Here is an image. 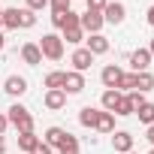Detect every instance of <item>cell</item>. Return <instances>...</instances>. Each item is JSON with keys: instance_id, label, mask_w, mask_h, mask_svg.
<instances>
[{"instance_id": "cell-1", "label": "cell", "mask_w": 154, "mask_h": 154, "mask_svg": "<svg viewBox=\"0 0 154 154\" xmlns=\"http://www.w3.org/2000/svg\"><path fill=\"white\" fill-rule=\"evenodd\" d=\"M6 118H9V127H15L18 133H33V115H30V109H27V106L12 103V106H9V112H6Z\"/></svg>"}, {"instance_id": "cell-2", "label": "cell", "mask_w": 154, "mask_h": 154, "mask_svg": "<svg viewBox=\"0 0 154 154\" xmlns=\"http://www.w3.org/2000/svg\"><path fill=\"white\" fill-rule=\"evenodd\" d=\"M36 45H39L42 57H48V60H60V57H63V39H60L57 33H42V39H39Z\"/></svg>"}, {"instance_id": "cell-3", "label": "cell", "mask_w": 154, "mask_h": 154, "mask_svg": "<svg viewBox=\"0 0 154 154\" xmlns=\"http://www.w3.org/2000/svg\"><path fill=\"white\" fill-rule=\"evenodd\" d=\"M103 24H106V21H103V12L85 9V12L79 15V27H82L88 36H91V33H100V30H103Z\"/></svg>"}, {"instance_id": "cell-4", "label": "cell", "mask_w": 154, "mask_h": 154, "mask_svg": "<svg viewBox=\"0 0 154 154\" xmlns=\"http://www.w3.org/2000/svg\"><path fill=\"white\" fill-rule=\"evenodd\" d=\"M121 75H124V69H121L118 63H106V66H103V72H100V82H103V88H106V91H109V88H115V91H118Z\"/></svg>"}, {"instance_id": "cell-5", "label": "cell", "mask_w": 154, "mask_h": 154, "mask_svg": "<svg viewBox=\"0 0 154 154\" xmlns=\"http://www.w3.org/2000/svg\"><path fill=\"white\" fill-rule=\"evenodd\" d=\"M124 18H127V6L118 3V0H109L106 9H103V21H106V24H121Z\"/></svg>"}, {"instance_id": "cell-6", "label": "cell", "mask_w": 154, "mask_h": 154, "mask_svg": "<svg viewBox=\"0 0 154 154\" xmlns=\"http://www.w3.org/2000/svg\"><path fill=\"white\" fill-rule=\"evenodd\" d=\"M82 91H85V75L75 72V69H69V72L63 75V94L72 97V94H82Z\"/></svg>"}, {"instance_id": "cell-7", "label": "cell", "mask_w": 154, "mask_h": 154, "mask_svg": "<svg viewBox=\"0 0 154 154\" xmlns=\"http://www.w3.org/2000/svg\"><path fill=\"white\" fill-rule=\"evenodd\" d=\"M69 63H72V69H75V72H85V69H91V63H94V54H91L85 45H79V48L72 51Z\"/></svg>"}, {"instance_id": "cell-8", "label": "cell", "mask_w": 154, "mask_h": 154, "mask_svg": "<svg viewBox=\"0 0 154 154\" xmlns=\"http://www.w3.org/2000/svg\"><path fill=\"white\" fill-rule=\"evenodd\" d=\"M3 91H6L9 97H24V94H27V79H24V75H6Z\"/></svg>"}, {"instance_id": "cell-9", "label": "cell", "mask_w": 154, "mask_h": 154, "mask_svg": "<svg viewBox=\"0 0 154 154\" xmlns=\"http://www.w3.org/2000/svg\"><path fill=\"white\" fill-rule=\"evenodd\" d=\"M85 48H88L94 57H100V54L109 51V39H106L103 33H91V36H85Z\"/></svg>"}, {"instance_id": "cell-10", "label": "cell", "mask_w": 154, "mask_h": 154, "mask_svg": "<svg viewBox=\"0 0 154 154\" xmlns=\"http://www.w3.org/2000/svg\"><path fill=\"white\" fill-rule=\"evenodd\" d=\"M51 24H54L57 30L79 27V12H72V9H66V12H54V15H51Z\"/></svg>"}, {"instance_id": "cell-11", "label": "cell", "mask_w": 154, "mask_h": 154, "mask_svg": "<svg viewBox=\"0 0 154 154\" xmlns=\"http://www.w3.org/2000/svg\"><path fill=\"white\" fill-rule=\"evenodd\" d=\"M130 66H133V72H145L148 66H151V54H148V48H136V51H130Z\"/></svg>"}, {"instance_id": "cell-12", "label": "cell", "mask_w": 154, "mask_h": 154, "mask_svg": "<svg viewBox=\"0 0 154 154\" xmlns=\"http://www.w3.org/2000/svg\"><path fill=\"white\" fill-rule=\"evenodd\" d=\"M42 103H45V109H48V112H57V109H63V106H66V94H63L60 88H51V91H45Z\"/></svg>"}, {"instance_id": "cell-13", "label": "cell", "mask_w": 154, "mask_h": 154, "mask_svg": "<svg viewBox=\"0 0 154 154\" xmlns=\"http://www.w3.org/2000/svg\"><path fill=\"white\" fill-rule=\"evenodd\" d=\"M21 60H24L27 66H39V63H42L39 45H36V42H24V45H21Z\"/></svg>"}, {"instance_id": "cell-14", "label": "cell", "mask_w": 154, "mask_h": 154, "mask_svg": "<svg viewBox=\"0 0 154 154\" xmlns=\"http://www.w3.org/2000/svg\"><path fill=\"white\" fill-rule=\"evenodd\" d=\"M112 148H115L118 154L133 151V133H127V130H115V136H112Z\"/></svg>"}, {"instance_id": "cell-15", "label": "cell", "mask_w": 154, "mask_h": 154, "mask_svg": "<svg viewBox=\"0 0 154 154\" xmlns=\"http://www.w3.org/2000/svg\"><path fill=\"white\" fill-rule=\"evenodd\" d=\"M118 100H121V91L109 88V91H103V97H100V109H103V112H115Z\"/></svg>"}, {"instance_id": "cell-16", "label": "cell", "mask_w": 154, "mask_h": 154, "mask_svg": "<svg viewBox=\"0 0 154 154\" xmlns=\"http://www.w3.org/2000/svg\"><path fill=\"white\" fill-rule=\"evenodd\" d=\"M94 130H97V133H115V115H112V112H103V109H100V118H97Z\"/></svg>"}, {"instance_id": "cell-17", "label": "cell", "mask_w": 154, "mask_h": 154, "mask_svg": "<svg viewBox=\"0 0 154 154\" xmlns=\"http://www.w3.org/2000/svg\"><path fill=\"white\" fill-rule=\"evenodd\" d=\"M63 139H66V130H63V127H48L45 136H42V142H45L48 148H57Z\"/></svg>"}, {"instance_id": "cell-18", "label": "cell", "mask_w": 154, "mask_h": 154, "mask_svg": "<svg viewBox=\"0 0 154 154\" xmlns=\"http://www.w3.org/2000/svg\"><path fill=\"white\" fill-rule=\"evenodd\" d=\"M39 142H42V139H39L36 133H18V148H21L24 154H33Z\"/></svg>"}, {"instance_id": "cell-19", "label": "cell", "mask_w": 154, "mask_h": 154, "mask_svg": "<svg viewBox=\"0 0 154 154\" xmlns=\"http://www.w3.org/2000/svg\"><path fill=\"white\" fill-rule=\"evenodd\" d=\"M97 118H100V109H97V106H85V109L79 112V124H82V127H91V130H94Z\"/></svg>"}, {"instance_id": "cell-20", "label": "cell", "mask_w": 154, "mask_h": 154, "mask_svg": "<svg viewBox=\"0 0 154 154\" xmlns=\"http://www.w3.org/2000/svg\"><path fill=\"white\" fill-rule=\"evenodd\" d=\"M133 115H136V118H139L145 127H151V124H154V103H148V100H145V103H142V106H139Z\"/></svg>"}, {"instance_id": "cell-21", "label": "cell", "mask_w": 154, "mask_h": 154, "mask_svg": "<svg viewBox=\"0 0 154 154\" xmlns=\"http://www.w3.org/2000/svg\"><path fill=\"white\" fill-rule=\"evenodd\" d=\"M60 39L69 42V45H82V42H85V30H82V27H66Z\"/></svg>"}, {"instance_id": "cell-22", "label": "cell", "mask_w": 154, "mask_h": 154, "mask_svg": "<svg viewBox=\"0 0 154 154\" xmlns=\"http://www.w3.org/2000/svg\"><path fill=\"white\" fill-rule=\"evenodd\" d=\"M151 88H154V75H151L148 69H145V72H136V91H139V94H148Z\"/></svg>"}, {"instance_id": "cell-23", "label": "cell", "mask_w": 154, "mask_h": 154, "mask_svg": "<svg viewBox=\"0 0 154 154\" xmlns=\"http://www.w3.org/2000/svg\"><path fill=\"white\" fill-rule=\"evenodd\" d=\"M133 112H136L133 100H130L127 94H121V100H118V106H115V112H112V115H121V118H127V115H133Z\"/></svg>"}, {"instance_id": "cell-24", "label": "cell", "mask_w": 154, "mask_h": 154, "mask_svg": "<svg viewBox=\"0 0 154 154\" xmlns=\"http://www.w3.org/2000/svg\"><path fill=\"white\" fill-rule=\"evenodd\" d=\"M57 154H79V139L72 133H66V139L57 145Z\"/></svg>"}, {"instance_id": "cell-25", "label": "cell", "mask_w": 154, "mask_h": 154, "mask_svg": "<svg viewBox=\"0 0 154 154\" xmlns=\"http://www.w3.org/2000/svg\"><path fill=\"white\" fill-rule=\"evenodd\" d=\"M33 24H36V12H30L27 6L18 9V30H27V27H33Z\"/></svg>"}, {"instance_id": "cell-26", "label": "cell", "mask_w": 154, "mask_h": 154, "mask_svg": "<svg viewBox=\"0 0 154 154\" xmlns=\"http://www.w3.org/2000/svg\"><path fill=\"white\" fill-rule=\"evenodd\" d=\"M3 27H9V30H18V6H9V9H3Z\"/></svg>"}, {"instance_id": "cell-27", "label": "cell", "mask_w": 154, "mask_h": 154, "mask_svg": "<svg viewBox=\"0 0 154 154\" xmlns=\"http://www.w3.org/2000/svg\"><path fill=\"white\" fill-rule=\"evenodd\" d=\"M63 75H66L63 69L48 72V75H45V88H48V91H51V88H60V91H63Z\"/></svg>"}, {"instance_id": "cell-28", "label": "cell", "mask_w": 154, "mask_h": 154, "mask_svg": "<svg viewBox=\"0 0 154 154\" xmlns=\"http://www.w3.org/2000/svg\"><path fill=\"white\" fill-rule=\"evenodd\" d=\"M118 91H136V72H124V75H121Z\"/></svg>"}, {"instance_id": "cell-29", "label": "cell", "mask_w": 154, "mask_h": 154, "mask_svg": "<svg viewBox=\"0 0 154 154\" xmlns=\"http://www.w3.org/2000/svg\"><path fill=\"white\" fill-rule=\"evenodd\" d=\"M69 3H72V0H48L51 15H54V12H66V9H69Z\"/></svg>"}, {"instance_id": "cell-30", "label": "cell", "mask_w": 154, "mask_h": 154, "mask_svg": "<svg viewBox=\"0 0 154 154\" xmlns=\"http://www.w3.org/2000/svg\"><path fill=\"white\" fill-rule=\"evenodd\" d=\"M48 6V0H27V9L30 12H39V9H45Z\"/></svg>"}, {"instance_id": "cell-31", "label": "cell", "mask_w": 154, "mask_h": 154, "mask_svg": "<svg viewBox=\"0 0 154 154\" xmlns=\"http://www.w3.org/2000/svg\"><path fill=\"white\" fill-rule=\"evenodd\" d=\"M106 3H109V0H88V9H94V12H103V9H106Z\"/></svg>"}, {"instance_id": "cell-32", "label": "cell", "mask_w": 154, "mask_h": 154, "mask_svg": "<svg viewBox=\"0 0 154 154\" xmlns=\"http://www.w3.org/2000/svg\"><path fill=\"white\" fill-rule=\"evenodd\" d=\"M51 151H54V148H48V145H45V142H39V145H36V151H33V154H51Z\"/></svg>"}, {"instance_id": "cell-33", "label": "cell", "mask_w": 154, "mask_h": 154, "mask_svg": "<svg viewBox=\"0 0 154 154\" xmlns=\"http://www.w3.org/2000/svg\"><path fill=\"white\" fill-rule=\"evenodd\" d=\"M6 127H9V118H6L3 112H0V136H3V133H6Z\"/></svg>"}, {"instance_id": "cell-34", "label": "cell", "mask_w": 154, "mask_h": 154, "mask_svg": "<svg viewBox=\"0 0 154 154\" xmlns=\"http://www.w3.org/2000/svg\"><path fill=\"white\" fill-rule=\"evenodd\" d=\"M145 139H148V142H151V148H154V124L145 130Z\"/></svg>"}, {"instance_id": "cell-35", "label": "cell", "mask_w": 154, "mask_h": 154, "mask_svg": "<svg viewBox=\"0 0 154 154\" xmlns=\"http://www.w3.org/2000/svg\"><path fill=\"white\" fill-rule=\"evenodd\" d=\"M145 18H148V24L154 27V6H148V12H145Z\"/></svg>"}, {"instance_id": "cell-36", "label": "cell", "mask_w": 154, "mask_h": 154, "mask_svg": "<svg viewBox=\"0 0 154 154\" xmlns=\"http://www.w3.org/2000/svg\"><path fill=\"white\" fill-rule=\"evenodd\" d=\"M3 48H6V36H3V33H0V51H3Z\"/></svg>"}, {"instance_id": "cell-37", "label": "cell", "mask_w": 154, "mask_h": 154, "mask_svg": "<svg viewBox=\"0 0 154 154\" xmlns=\"http://www.w3.org/2000/svg\"><path fill=\"white\" fill-rule=\"evenodd\" d=\"M148 54H151V60H154V39H151V45H148Z\"/></svg>"}, {"instance_id": "cell-38", "label": "cell", "mask_w": 154, "mask_h": 154, "mask_svg": "<svg viewBox=\"0 0 154 154\" xmlns=\"http://www.w3.org/2000/svg\"><path fill=\"white\" fill-rule=\"evenodd\" d=\"M6 151V142H3V136H0V154H3Z\"/></svg>"}, {"instance_id": "cell-39", "label": "cell", "mask_w": 154, "mask_h": 154, "mask_svg": "<svg viewBox=\"0 0 154 154\" xmlns=\"http://www.w3.org/2000/svg\"><path fill=\"white\" fill-rule=\"evenodd\" d=\"M0 27H3V6H0Z\"/></svg>"}, {"instance_id": "cell-40", "label": "cell", "mask_w": 154, "mask_h": 154, "mask_svg": "<svg viewBox=\"0 0 154 154\" xmlns=\"http://www.w3.org/2000/svg\"><path fill=\"white\" fill-rule=\"evenodd\" d=\"M127 154H136V151H127Z\"/></svg>"}, {"instance_id": "cell-41", "label": "cell", "mask_w": 154, "mask_h": 154, "mask_svg": "<svg viewBox=\"0 0 154 154\" xmlns=\"http://www.w3.org/2000/svg\"><path fill=\"white\" fill-rule=\"evenodd\" d=\"M148 154H154V148H151V151H148Z\"/></svg>"}]
</instances>
